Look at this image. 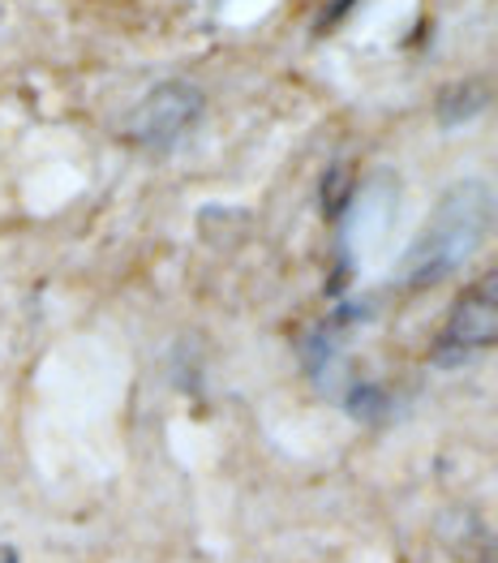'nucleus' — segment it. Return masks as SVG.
I'll use <instances>...</instances> for the list:
<instances>
[{"mask_svg":"<svg viewBox=\"0 0 498 563\" xmlns=\"http://www.w3.org/2000/svg\"><path fill=\"white\" fill-rule=\"evenodd\" d=\"M486 216H490V194L482 186H460L452 198H443L439 211L430 216L425 233L417 236V245L408 250V288H425V284L447 280L455 267L473 254V245L482 241Z\"/></svg>","mask_w":498,"mask_h":563,"instance_id":"1","label":"nucleus"},{"mask_svg":"<svg viewBox=\"0 0 498 563\" xmlns=\"http://www.w3.org/2000/svg\"><path fill=\"white\" fill-rule=\"evenodd\" d=\"M495 344V276L468 288L460 297V306L452 310L447 328L434 344V362L439 366H455V362H468L477 353H486Z\"/></svg>","mask_w":498,"mask_h":563,"instance_id":"2","label":"nucleus"},{"mask_svg":"<svg viewBox=\"0 0 498 563\" xmlns=\"http://www.w3.org/2000/svg\"><path fill=\"white\" fill-rule=\"evenodd\" d=\"M198 117H202V95L193 91V87H185V82H164L134 112L130 134L146 151H173L193 130Z\"/></svg>","mask_w":498,"mask_h":563,"instance_id":"3","label":"nucleus"},{"mask_svg":"<svg viewBox=\"0 0 498 563\" xmlns=\"http://www.w3.org/2000/svg\"><path fill=\"white\" fill-rule=\"evenodd\" d=\"M0 563H22V560H18V551H0Z\"/></svg>","mask_w":498,"mask_h":563,"instance_id":"4","label":"nucleus"}]
</instances>
